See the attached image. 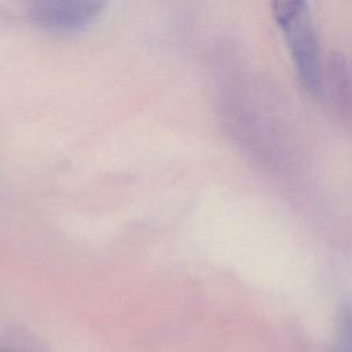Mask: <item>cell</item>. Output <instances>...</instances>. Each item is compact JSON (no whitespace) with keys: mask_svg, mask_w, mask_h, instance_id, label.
Here are the masks:
<instances>
[{"mask_svg":"<svg viewBox=\"0 0 352 352\" xmlns=\"http://www.w3.org/2000/svg\"><path fill=\"white\" fill-rule=\"evenodd\" d=\"M272 14L283 32L301 84L315 92L320 84V60L308 4L301 0L274 1Z\"/></svg>","mask_w":352,"mask_h":352,"instance_id":"6da1fadb","label":"cell"},{"mask_svg":"<svg viewBox=\"0 0 352 352\" xmlns=\"http://www.w3.org/2000/svg\"><path fill=\"white\" fill-rule=\"evenodd\" d=\"M98 0H43L32 7V16L40 25L58 32H78L89 26L102 12Z\"/></svg>","mask_w":352,"mask_h":352,"instance_id":"7a4b0ae2","label":"cell"}]
</instances>
